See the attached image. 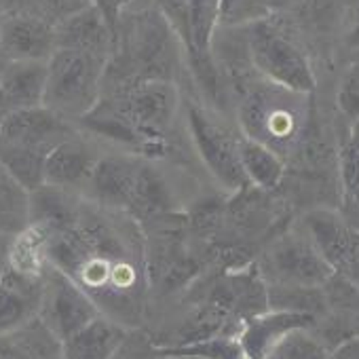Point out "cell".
Returning a JSON list of instances; mask_svg holds the SVG:
<instances>
[{
    "mask_svg": "<svg viewBox=\"0 0 359 359\" xmlns=\"http://www.w3.org/2000/svg\"><path fill=\"white\" fill-rule=\"evenodd\" d=\"M30 224L47 235V256L114 321L137 330L150 309L146 235L125 212L43 184L30 193Z\"/></svg>",
    "mask_w": 359,
    "mask_h": 359,
    "instance_id": "6da1fadb",
    "label": "cell"
},
{
    "mask_svg": "<svg viewBox=\"0 0 359 359\" xmlns=\"http://www.w3.org/2000/svg\"><path fill=\"white\" fill-rule=\"evenodd\" d=\"M182 64L184 49L156 9L125 13L106 66L104 93L140 81H175Z\"/></svg>",
    "mask_w": 359,
    "mask_h": 359,
    "instance_id": "7a4b0ae2",
    "label": "cell"
},
{
    "mask_svg": "<svg viewBox=\"0 0 359 359\" xmlns=\"http://www.w3.org/2000/svg\"><path fill=\"white\" fill-rule=\"evenodd\" d=\"M237 129L285 161L298 150L311 123V95L294 93L256 76L237 97Z\"/></svg>",
    "mask_w": 359,
    "mask_h": 359,
    "instance_id": "3957f363",
    "label": "cell"
},
{
    "mask_svg": "<svg viewBox=\"0 0 359 359\" xmlns=\"http://www.w3.org/2000/svg\"><path fill=\"white\" fill-rule=\"evenodd\" d=\"M135 131L140 156L161 161L171 150V131L182 110V93L175 81H140L102 95Z\"/></svg>",
    "mask_w": 359,
    "mask_h": 359,
    "instance_id": "277c9868",
    "label": "cell"
},
{
    "mask_svg": "<svg viewBox=\"0 0 359 359\" xmlns=\"http://www.w3.org/2000/svg\"><path fill=\"white\" fill-rule=\"evenodd\" d=\"M154 9L167 20L184 49L187 66L208 95L224 97L220 72L214 62L220 0H154Z\"/></svg>",
    "mask_w": 359,
    "mask_h": 359,
    "instance_id": "5b68a950",
    "label": "cell"
},
{
    "mask_svg": "<svg viewBox=\"0 0 359 359\" xmlns=\"http://www.w3.org/2000/svg\"><path fill=\"white\" fill-rule=\"evenodd\" d=\"M108 57L57 47L47 62L45 104L68 121L79 123L102 100Z\"/></svg>",
    "mask_w": 359,
    "mask_h": 359,
    "instance_id": "8992f818",
    "label": "cell"
},
{
    "mask_svg": "<svg viewBox=\"0 0 359 359\" xmlns=\"http://www.w3.org/2000/svg\"><path fill=\"white\" fill-rule=\"evenodd\" d=\"M254 72L287 91L313 95L317 87L315 70L302 47L271 18L241 28Z\"/></svg>",
    "mask_w": 359,
    "mask_h": 359,
    "instance_id": "52a82bcc",
    "label": "cell"
},
{
    "mask_svg": "<svg viewBox=\"0 0 359 359\" xmlns=\"http://www.w3.org/2000/svg\"><path fill=\"white\" fill-rule=\"evenodd\" d=\"M182 110L187 116L191 144L208 173L214 177V182L226 195L250 187L239 158L241 131L235 133V129L224 123L222 116L216 114V110L199 102H187Z\"/></svg>",
    "mask_w": 359,
    "mask_h": 359,
    "instance_id": "ba28073f",
    "label": "cell"
},
{
    "mask_svg": "<svg viewBox=\"0 0 359 359\" xmlns=\"http://www.w3.org/2000/svg\"><path fill=\"white\" fill-rule=\"evenodd\" d=\"M258 271L269 287H321L334 273L302 226L273 237Z\"/></svg>",
    "mask_w": 359,
    "mask_h": 359,
    "instance_id": "9c48e42d",
    "label": "cell"
},
{
    "mask_svg": "<svg viewBox=\"0 0 359 359\" xmlns=\"http://www.w3.org/2000/svg\"><path fill=\"white\" fill-rule=\"evenodd\" d=\"M300 226L330 269L359 287V226L332 208L309 210Z\"/></svg>",
    "mask_w": 359,
    "mask_h": 359,
    "instance_id": "30bf717a",
    "label": "cell"
},
{
    "mask_svg": "<svg viewBox=\"0 0 359 359\" xmlns=\"http://www.w3.org/2000/svg\"><path fill=\"white\" fill-rule=\"evenodd\" d=\"M97 315H102L97 304L66 273L49 264L45 273V292L39 313L43 323L64 342Z\"/></svg>",
    "mask_w": 359,
    "mask_h": 359,
    "instance_id": "8fae6325",
    "label": "cell"
},
{
    "mask_svg": "<svg viewBox=\"0 0 359 359\" xmlns=\"http://www.w3.org/2000/svg\"><path fill=\"white\" fill-rule=\"evenodd\" d=\"M108 148L85 133L81 127L74 135L66 137L62 144H57L45 163V184L70 191V193H83L89 177L102 158V154Z\"/></svg>",
    "mask_w": 359,
    "mask_h": 359,
    "instance_id": "7c38bea8",
    "label": "cell"
},
{
    "mask_svg": "<svg viewBox=\"0 0 359 359\" xmlns=\"http://www.w3.org/2000/svg\"><path fill=\"white\" fill-rule=\"evenodd\" d=\"M76 131L79 125L74 121L64 118L47 106H36L5 114L0 123V142L20 144L51 154L57 144Z\"/></svg>",
    "mask_w": 359,
    "mask_h": 359,
    "instance_id": "4fadbf2b",
    "label": "cell"
},
{
    "mask_svg": "<svg viewBox=\"0 0 359 359\" xmlns=\"http://www.w3.org/2000/svg\"><path fill=\"white\" fill-rule=\"evenodd\" d=\"M140 163L142 156L135 152L108 148L97 161L81 195L102 208H110L127 214Z\"/></svg>",
    "mask_w": 359,
    "mask_h": 359,
    "instance_id": "5bb4252c",
    "label": "cell"
},
{
    "mask_svg": "<svg viewBox=\"0 0 359 359\" xmlns=\"http://www.w3.org/2000/svg\"><path fill=\"white\" fill-rule=\"evenodd\" d=\"M57 49L55 24L32 13L0 18V60L49 62Z\"/></svg>",
    "mask_w": 359,
    "mask_h": 359,
    "instance_id": "9a60e30c",
    "label": "cell"
},
{
    "mask_svg": "<svg viewBox=\"0 0 359 359\" xmlns=\"http://www.w3.org/2000/svg\"><path fill=\"white\" fill-rule=\"evenodd\" d=\"M177 212L182 210L177 205V197L167 173L158 167V161L142 156L127 214L142 226V231H146Z\"/></svg>",
    "mask_w": 359,
    "mask_h": 359,
    "instance_id": "2e32d148",
    "label": "cell"
},
{
    "mask_svg": "<svg viewBox=\"0 0 359 359\" xmlns=\"http://www.w3.org/2000/svg\"><path fill=\"white\" fill-rule=\"evenodd\" d=\"M43 292L45 275H30L7 264L5 273L0 275V334L36 319L43 304Z\"/></svg>",
    "mask_w": 359,
    "mask_h": 359,
    "instance_id": "e0dca14e",
    "label": "cell"
},
{
    "mask_svg": "<svg viewBox=\"0 0 359 359\" xmlns=\"http://www.w3.org/2000/svg\"><path fill=\"white\" fill-rule=\"evenodd\" d=\"M47 62L0 60V104L5 114L45 104Z\"/></svg>",
    "mask_w": 359,
    "mask_h": 359,
    "instance_id": "ac0fdd59",
    "label": "cell"
},
{
    "mask_svg": "<svg viewBox=\"0 0 359 359\" xmlns=\"http://www.w3.org/2000/svg\"><path fill=\"white\" fill-rule=\"evenodd\" d=\"M57 47L81 49L110 60L114 51V34L93 5H87L55 24Z\"/></svg>",
    "mask_w": 359,
    "mask_h": 359,
    "instance_id": "d6986e66",
    "label": "cell"
},
{
    "mask_svg": "<svg viewBox=\"0 0 359 359\" xmlns=\"http://www.w3.org/2000/svg\"><path fill=\"white\" fill-rule=\"evenodd\" d=\"M129 327L108 315H97L62 342L66 359H112L129 336Z\"/></svg>",
    "mask_w": 359,
    "mask_h": 359,
    "instance_id": "ffe728a7",
    "label": "cell"
},
{
    "mask_svg": "<svg viewBox=\"0 0 359 359\" xmlns=\"http://www.w3.org/2000/svg\"><path fill=\"white\" fill-rule=\"evenodd\" d=\"M0 359H66L62 340L41 317L0 334Z\"/></svg>",
    "mask_w": 359,
    "mask_h": 359,
    "instance_id": "44dd1931",
    "label": "cell"
},
{
    "mask_svg": "<svg viewBox=\"0 0 359 359\" xmlns=\"http://www.w3.org/2000/svg\"><path fill=\"white\" fill-rule=\"evenodd\" d=\"M239 158L250 187L264 193H277L281 189L287 173V161L281 154L241 133Z\"/></svg>",
    "mask_w": 359,
    "mask_h": 359,
    "instance_id": "7402d4cb",
    "label": "cell"
},
{
    "mask_svg": "<svg viewBox=\"0 0 359 359\" xmlns=\"http://www.w3.org/2000/svg\"><path fill=\"white\" fill-rule=\"evenodd\" d=\"M30 224V193L0 163V233L18 235Z\"/></svg>",
    "mask_w": 359,
    "mask_h": 359,
    "instance_id": "603a6c76",
    "label": "cell"
},
{
    "mask_svg": "<svg viewBox=\"0 0 359 359\" xmlns=\"http://www.w3.org/2000/svg\"><path fill=\"white\" fill-rule=\"evenodd\" d=\"M47 156L49 154L28 148V146L0 142V163L7 167V171L28 193H34L36 189H41L45 184Z\"/></svg>",
    "mask_w": 359,
    "mask_h": 359,
    "instance_id": "cb8c5ba5",
    "label": "cell"
},
{
    "mask_svg": "<svg viewBox=\"0 0 359 359\" xmlns=\"http://www.w3.org/2000/svg\"><path fill=\"white\" fill-rule=\"evenodd\" d=\"M273 15V0H220L218 30H241Z\"/></svg>",
    "mask_w": 359,
    "mask_h": 359,
    "instance_id": "d4e9b609",
    "label": "cell"
},
{
    "mask_svg": "<svg viewBox=\"0 0 359 359\" xmlns=\"http://www.w3.org/2000/svg\"><path fill=\"white\" fill-rule=\"evenodd\" d=\"M336 169L344 205L351 212L359 214V146L348 137H344L336 152Z\"/></svg>",
    "mask_w": 359,
    "mask_h": 359,
    "instance_id": "484cf974",
    "label": "cell"
},
{
    "mask_svg": "<svg viewBox=\"0 0 359 359\" xmlns=\"http://www.w3.org/2000/svg\"><path fill=\"white\" fill-rule=\"evenodd\" d=\"M273 355L275 359H332V348L311 330H296L279 342Z\"/></svg>",
    "mask_w": 359,
    "mask_h": 359,
    "instance_id": "4316f807",
    "label": "cell"
},
{
    "mask_svg": "<svg viewBox=\"0 0 359 359\" xmlns=\"http://www.w3.org/2000/svg\"><path fill=\"white\" fill-rule=\"evenodd\" d=\"M336 108L348 121H359V60L351 62L336 87Z\"/></svg>",
    "mask_w": 359,
    "mask_h": 359,
    "instance_id": "83f0119b",
    "label": "cell"
},
{
    "mask_svg": "<svg viewBox=\"0 0 359 359\" xmlns=\"http://www.w3.org/2000/svg\"><path fill=\"white\" fill-rule=\"evenodd\" d=\"M340 43L353 62L359 60V0H346L340 20Z\"/></svg>",
    "mask_w": 359,
    "mask_h": 359,
    "instance_id": "f1b7e54d",
    "label": "cell"
},
{
    "mask_svg": "<svg viewBox=\"0 0 359 359\" xmlns=\"http://www.w3.org/2000/svg\"><path fill=\"white\" fill-rule=\"evenodd\" d=\"M112 359H156L152 342L137 330H131L121 348L112 355Z\"/></svg>",
    "mask_w": 359,
    "mask_h": 359,
    "instance_id": "f546056e",
    "label": "cell"
},
{
    "mask_svg": "<svg viewBox=\"0 0 359 359\" xmlns=\"http://www.w3.org/2000/svg\"><path fill=\"white\" fill-rule=\"evenodd\" d=\"M133 3V0H91V5L100 11V15L104 18V22L108 24V28L114 34L116 41V32L121 26V20L125 15V9Z\"/></svg>",
    "mask_w": 359,
    "mask_h": 359,
    "instance_id": "4dcf8cb0",
    "label": "cell"
},
{
    "mask_svg": "<svg viewBox=\"0 0 359 359\" xmlns=\"http://www.w3.org/2000/svg\"><path fill=\"white\" fill-rule=\"evenodd\" d=\"M11 235H3L0 233V275L5 273L7 264H9V248H11Z\"/></svg>",
    "mask_w": 359,
    "mask_h": 359,
    "instance_id": "1f68e13d",
    "label": "cell"
},
{
    "mask_svg": "<svg viewBox=\"0 0 359 359\" xmlns=\"http://www.w3.org/2000/svg\"><path fill=\"white\" fill-rule=\"evenodd\" d=\"M309 3H313V0H273V11H290Z\"/></svg>",
    "mask_w": 359,
    "mask_h": 359,
    "instance_id": "d6a6232c",
    "label": "cell"
},
{
    "mask_svg": "<svg viewBox=\"0 0 359 359\" xmlns=\"http://www.w3.org/2000/svg\"><path fill=\"white\" fill-rule=\"evenodd\" d=\"M351 142H355L357 146H359V121H355V123H351V127H348V135H346Z\"/></svg>",
    "mask_w": 359,
    "mask_h": 359,
    "instance_id": "836d02e7",
    "label": "cell"
},
{
    "mask_svg": "<svg viewBox=\"0 0 359 359\" xmlns=\"http://www.w3.org/2000/svg\"><path fill=\"white\" fill-rule=\"evenodd\" d=\"M3 118H5V110H3V104H0V123H3Z\"/></svg>",
    "mask_w": 359,
    "mask_h": 359,
    "instance_id": "e575fe53",
    "label": "cell"
}]
</instances>
